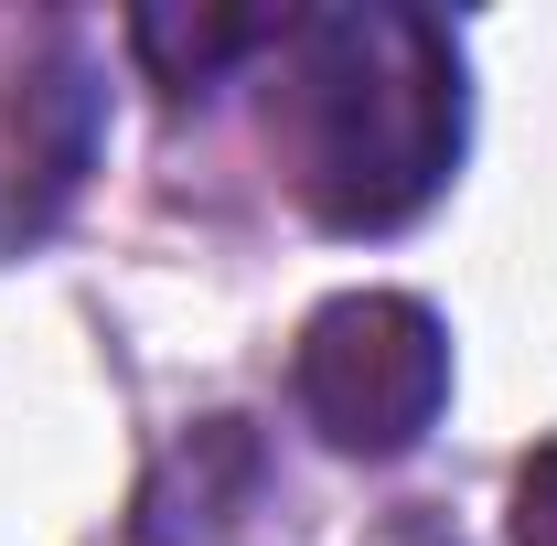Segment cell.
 Returning a JSON list of instances; mask_svg holds the SVG:
<instances>
[{
    "label": "cell",
    "mask_w": 557,
    "mask_h": 546,
    "mask_svg": "<svg viewBox=\"0 0 557 546\" xmlns=\"http://www.w3.org/2000/svg\"><path fill=\"white\" fill-rule=\"evenodd\" d=\"M278 86L269 129L289 150L300 204L333 236H397L429 214L461 172V44L450 22L397 11V0H354V11H311L278 22Z\"/></svg>",
    "instance_id": "obj_1"
},
{
    "label": "cell",
    "mask_w": 557,
    "mask_h": 546,
    "mask_svg": "<svg viewBox=\"0 0 557 546\" xmlns=\"http://www.w3.org/2000/svg\"><path fill=\"white\" fill-rule=\"evenodd\" d=\"M289 386H300V418L333 450L397 461L450 408V333H440V311L408 300V289H333L300 322Z\"/></svg>",
    "instance_id": "obj_2"
},
{
    "label": "cell",
    "mask_w": 557,
    "mask_h": 546,
    "mask_svg": "<svg viewBox=\"0 0 557 546\" xmlns=\"http://www.w3.org/2000/svg\"><path fill=\"white\" fill-rule=\"evenodd\" d=\"M278 44L269 11H129V54L161 86H214V75L236 65V54H258Z\"/></svg>",
    "instance_id": "obj_3"
},
{
    "label": "cell",
    "mask_w": 557,
    "mask_h": 546,
    "mask_svg": "<svg viewBox=\"0 0 557 546\" xmlns=\"http://www.w3.org/2000/svg\"><path fill=\"white\" fill-rule=\"evenodd\" d=\"M504 546H557V439H536V450H525L515 504H504Z\"/></svg>",
    "instance_id": "obj_4"
}]
</instances>
